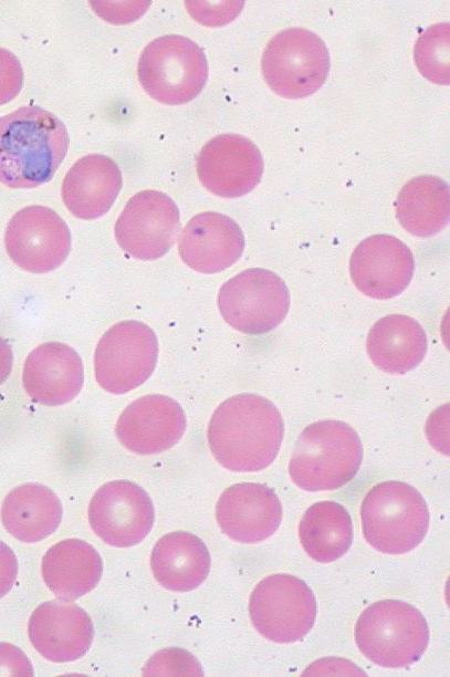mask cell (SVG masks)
<instances>
[{
	"mask_svg": "<svg viewBox=\"0 0 450 677\" xmlns=\"http://www.w3.org/2000/svg\"><path fill=\"white\" fill-rule=\"evenodd\" d=\"M122 188V173L107 156L91 154L80 158L65 175L61 195L69 211L80 219L105 215Z\"/></svg>",
	"mask_w": 450,
	"mask_h": 677,
	"instance_id": "cell-21",
	"label": "cell"
},
{
	"mask_svg": "<svg viewBox=\"0 0 450 677\" xmlns=\"http://www.w3.org/2000/svg\"><path fill=\"white\" fill-rule=\"evenodd\" d=\"M4 243L10 259L32 273L59 268L71 250V232L65 221L44 206H28L9 220Z\"/></svg>",
	"mask_w": 450,
	"mask_h": 677,
	"instance_id": "cell-12",
	"label": "cell"
},
{
	"mask_svg": "<svg viewBox=\"0 0 450 677\" xmlns=\"http://www.w3.org/2000/svg\"><path fill=\"white\" fill-rule=\"evenodd\" d=\"M33 667L25 654L17 646L0 643V676H33Z\"/></svg>",
	"mask_w": 450,
	"mask_h": 677,
	"instance_id": "cell-31",
	"label": "cell"
},
{
	"mask_svg": "<svg viewBox=\"0 0 450 677\" xmlns=\"http://www.w3.org/2000/svg\"><path fill=\"white\" fill-rule=\"evenodd\" d=\"M366 348L378 368L389 374H404L423 360L427 336L415 319L404 314H390L371 326Z\"/></svg>",
	"mask_w": 450,
	"mask_h": 677,
	"instance_id": "cell-24",
	"label": "cell"
},
{
	"mask_svg": "<svg viewBox=\"0 0 450 677\" xmlns=\"http://www.w3.org/2000/svg\"><path fill=\"white\" fill-rule=\"evenodd\" d=\"M155 332L139 321H123L100 338L94 354L95 378L108 393L124 394L153 374L158 358Z\"/></svg>",
	"mask_w": 450,
	"mask_h": 677,
	"instance_id": "cell-10",
	"label": "cell"
},
{
	"mask_svg": "<svg viewBox=\"0 0 450 677\" xmlns=\"http://www.w3.org/2000/svg\"><path fill=\"white\" fill-rule=\"evenodd\" d=\"M329 63L328 50L317 34L303 28H289L269 41L261 69L272 91L295 100L310 96L324 84Z\"/></svg>",
	"mask_w": 450,
	"mask_h": 677,
	"instance_id": "cell-7",
	"label": "cell"
},
{
	"mask_svg": "<svg viewBox=\"0 0 450 677\" xmlns=\"http://www.w3.org/2000/svg\"><path fill=\"white\" fill-rule=\"evenodd\" d=\"M155 512L147 492L128 480L109 481L97 489L88 504L92 530L105 543L133 546L149 533Z\"/></svg>",
	"mask_w": 450,
	"mask_h": 677,
	"instance_id": "cell-13",
	"label": "cell"
},
{
	"mask_svg": "<svg viewBox=\"0 0 450 677\" xmlns=\"http://www.w3.org/2000/svg\"><path fill=\"white\" fill-rule=\"evenodd\" d=\"M449 33L448 22L433 24L422 32L414 49L419 72L430 82L440 85H449L450 82Z\"/></svg>",
	"mask_w": 450,
	"mask_h": 677,
	"instance_id": "cell-28",
	"label": "cell"
},
{
	"mask_svg": "<svg viewBox=\"0 0 450 677\" xmlns=\"http://www.w3.org/2000/svg\"><path fill=\"white\" fill-rule=\"evenodd\" d=\"M12 368L11 346L0 336V385L7 381Z\"/></svg>",
	"mask_w": 450,
	"mask_h": 677,
	"instance_id": "cell-33",
	"label": "cell"
},
{
	"mask_svg": "<svg viewBox=\"0 0 450 677\" xmlns=\"http://www.w3.org/2000/svg\"><path fill=\"white\" fill-rule=\"evenodd\" d=\"M186 430L181 406L165 395H145L121 414L115 434L121 444L139 455H153L175 446Z\"/></svg>",
	"mask_w": 450,
	"mask_h": 677,
	"instance_id": "cell-16",
	"label": "cell"
},
{
	"mask_svg": "<svg viewBox=\"0 0 450 677\" xmlns=\"http://www.w3.org/2000/svg\"><path fill=\"white\" fill-rule=\"evenodd\" d=\"M98 552L80 539H67L51 546L42 559V576L60 600L74 601L93 590L102 575Z\"/></svg>",
	"mask_w": 450,
	"mask_h": 677,
	"instance_id": "cell-22",
	"label": "cell"
},
{
	"mask_svg": "<svg viewBox=\"0 0 450 677\" xmlns=\"http://www.w3.org/2000/svg\"><path fill=\"white\" fill-rule=\"evenodd\" d=\"M414 270L415 260L410 249L389 235L364 239L349 260L354 285L363 294L377 300L391 299L404 292Z\"/></svg>",
	"mask_w": 450,
	"mask_h": 677,
	"instance_id": "cell-15",
	"label": "cell"
},
{
	"mask_svg": "<svg viewBox=\"0 0 450 677\" xmlns=\"http://www.w3.org/2000/svg\"><path fill=\"white\" fill-rule=\"evenodd\" d=\"M218 308L223 320L245 334H264L285 319L290 293L274 272L247 269L226 281L218 293Z\"/></svg>",
	"mask_w": 450,
	"mask_h": 677,
	"instance_id": "cell-9",
	"label": "cell"
},
{
	"mask_svg": "<svg viewBox=\"0 0 450 677\" xmlns=\"http://www.w3.org/2000/svg\"><path fill=\"white\" fill-rule=\"evenodd\" d=\"M22 382L33 402L46 406L66 404L83 387L82 360L74 348L64 343L41 344L27 356Z\"/></svg>",
	"mask_w": 450,
	"mask_h": 677,
	"instance_id": "cell-20",
	"label": "cell"
},
{
	"mask_svg": "<svg viewBox=\"0 0 450 677\" xmlns=\"http://www.w3.org/2000/svg\"><path fill=\"white\" fill-rule=\"evenodd\" d=\"M180 229L175 201L157 190L134 195L116 220L114 233L118 246L130 257L156 260L174 246Z\"/></svg>",
	"mask_w": 450,
	"mask_h": 677,
	"instance_id": "cell-11",
	"label": "cell"
},
{
	"mask_svg": "<svg viewBox=\"0 0 450 677\" xmlns=\"http://www.w3.org/2000/svg\"><path fill=\"white\" fill-rule=\"evenodd\" d=\"M284 425L269 399L239 394L222 402L211 416L207 438L216 460L237 472L265 469L281 448Z\"/></svg>",
	"mask_w": 450,
	"mask_h": 677,
	"instance_id": "cell-1",
	"label": "cell"
},
{
	"mask_svg": "<svg viewBox=\"0 0 450 677\" xmlns=\"http://www.w3.org/2000/svg\"><path fill=\"white\" fill-rule=\"evenodd\" d=\"M144 676H203L199 662L182 648H166L154 654L143 669Z\"/></svg>",
	"mask_w": 450,
	"mask_h": 677,
	"instance_id": "cell-29",
	"label": "cell"
},
{
	"mask_svg": "<svg viewBox=\"0 0 450 677\" xmlns=\"http://www.w3.org/2000/svg\"><path fill=\"white\" fill-rule=\"evenodd\" d=\"M23 70L18 58L0 48V105L13 100L22 88Z\"/></svg>",
	"mask_w": 450,
	"mask_h": 677,
	"instance_id": "cell-30",
	"label": "cell"
},
{
	"mask_svg": "<svg viewBox=\"0 0 450 677\" xmlns=\"http://www.w3.org/2000/svg\"><path fill=\"white\" fill-rule=\"evenodd\" d=\"M366 541L386 554H404L418 546L429 528V510L423 497L402 481L374 486L360 507Z\"/></svg>",
	"mask_w": 450,
	"mask_h": 677,
	"instance_id": "cell-4",
	"label": "cell"
},
{
	"mask_svg": "<svg viewBox=\"0 0 450 677\" xmlns=\"http://www.w3.org/2000/svg\"><path fill=\"white\" fill-rule=\"evenodd\" d=\"M67 131L40 106H22L0 117V183L34 188L50 181L69 148Z\"/></svg>",
	"mask_w": 450,
	"mask_h": 677,
	"instance_id": "cell-2",
	"label": "cell"
},
{
	"mask_svg": "<svg viewBox=\"0 0 450 677\" xmlns=\"http://www.w3.org/2000/svg\"><path fill=\"white\" fill-rule=\"evenodd\" d=\"M18 574V560L9 545L0 540V598L8 594Z\"/></svg>",
	"mask_w": 450,
	"mask_h": 677,
	"instance_id": "cell-32",
	"label": "cell"
},
{
	"mask_svg": "<svg viewBox=\"0 0 450 677\" xmlns=\"http://www.w3.org/2000/svg\"><path fill=\"white\" fill-rule=\"evenodd\" d=\"M449 186L432 175L410 179L395 201L396 217L409 233L429 238L449 222Z\"/></svg>",
	"mask_w": 450,
	"mask_h": 677,
	"instance_id": "cell-26",
	"label": "cell"
},
{
	"mask_svg": "<svg viewBox=\"0 0 450 677\" xmlns=\"http://www.w3.org/2000/svg\"><path fill=\"white\" fill-rule=\"evenodd\" d=\"M263 167L260 149L238 134L213 137L197 156L200 183L223 198H238L250 192L260 183Z\"/></svg>",
	"mask_w": 450,
	"mask_h": 677,
	"instance_id": "cell-14",
	"label": "cell"
},
{
	"mask_svg": "<svg viewBox=\"0 0 450 677\" xmlns=\"http://www.w3.org/2000/svg\"><path fill=\"white\" fill-rule=\"evenodd\" d=\"M62 518L57 496L48 487L25 483L12 489L1 507L6 530L23 542H38L51 535Z\"/></svg>",
	"mask_w": 450,
	"mask_h": 677,
	"instance_id": "cell-25",
	"label": "cell"
},
{
	"mask_svg": "<svg viewBox=\"0 0 450 677\" xmlns=\"http://www.w3.org/2000/svg\"><path fill=\"white\" fill-rule=\"evenodd\" d=\"M362 460V441L353 427L341 420H321L300 434L289 473L305 491L335 490L354 478Z\"/></svg>",
	"mask_w": 450,
	"mask_h": 677,
	"instance_id": "cell-3",
	"label": "cell"
},
{
	"mask_svg": "<svg viewBox=\"0 0 450 677\" xmlns=\"http://www.w3.org/2000/svg\"><path fill=\"white\" fill-rule=\"evenodd\" d=\"M33 647L55 663L73 662L88 650L94 628L88 614L63 600L48 601L32 613L28 625Z\"/></svg>",
	"mask_w": 450,
	"mask_h": 677,
	"instance_id": "cell-18",
	"label": "cell"
},
{
	"mask_svg": "<svg viewBox=\"0 0 450 677\" xmlns=\"http://www.w3.org/2000/svg\"><path fill=\"white\" fill-rule=\"evenodd\" d=\"M360 653L373 663L387 667H407L423 655L429 628L423 615L398 600H383L367 606L355 626Z\"/></svg>",
	"mask_w": 450,
	"mask_h": 677,
	"instance_id": "cell-5",
	"label": "cell"
},
{
	"mask_svg": "<svg viewBox=\"0 0 450 677\" xmlns=\"http://www.w3.org/2000/svg\"><path fill=\"white\" fill-rule=\"evenodd\" d=\"M301 545L310 558L329 563L342 558L353 542L352 519L345 507L320 501L304 512L299 524Z\"/></svg>",
	"mask_w": 450,
	"mask_h": 677,
	"instance_id": "cell-27",
	"label": "cell"
},
{
	"mask_svg": "<svg viewBox=\"0 0 450 677\" xmlns=\"http://www.w3.org/2000/svg\"><path fill=\"white\" fill-rule=\"evenodd\" d=\"M244 237L230 217L205 211L192 217L180 232L178 251L182 261L201 273H217L242 256Z\"/></svg>",
	"mask_w": 450,
	"mask_h": 677,
	"instance_id": "cell-19",
	"label": "cell"
},
{
	"mask_svg": "<svg viewBox=\"0 0 450 677\" xmlns=\"http://www.w3.org/2000/svg\"><path fill=\"white\" fill-rule=\"evenodd\" d=\"M150 566L157 582L174 592L198 587L210 571V554L201 539L178 531L160 538L150 555Z\"/></svg>",
	"mask_w": 450,
	"mask_h": 677,
	"instance_id": "cell-23",
	"label": "cell"
},
{
	"mask_svg": "<svg viewBox=\"0 0 450 677\" xmlns=\"http://www.w3.org/2000/svg\"><path fill=\"white\" fill-rule=\"evenodd\" d=\"M137 73L150 97L163 104L180 105L193 100L205 87L208 62L202 49L192 40L168 34L145 46Z\"/></svg>",
	"mask_w": 450,
	"mask_h": 677,
	"instance_id": "cell-6",
	"label": "cell"
},
{
	"mask_svg": "<svg viewBox=\"0 0 450 677\" xmlns=\"http://www.w3.org/2000/svg\"><path fill=\"white\" fill-rule=\"evenodd\" d=\"M254 628L274 643H294L312 629L316 600L310 586L291 574H273L260 581L249 601Z\"/></svg>",
	"mask_w": 450,
	"mask_h": 677,
	"instance_id": "cell-8",
	"label": "cell"
},
{
	"mask_svg": "<svg viewBox=\"0 0 450 677\" xmlns=\"http://www.w3.org/2000/svg\"><path fill=\"white\" fill-rule=\"evenodd\" d=\"M282 515L280 499L262 483H236L221 493L216 506L221 531L241 543L270 538L279 529Z\"/></svg>",
	"mask_w": 450,
	"mask_h": 677,
	"instance_id": "cell-17",
	"label": "cell"
}]
</instances>
